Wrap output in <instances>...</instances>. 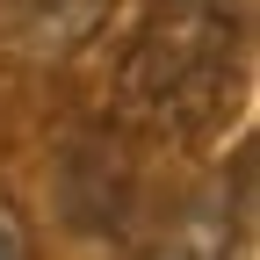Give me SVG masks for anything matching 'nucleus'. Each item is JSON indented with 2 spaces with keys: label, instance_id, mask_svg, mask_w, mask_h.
I'll return each mask as SVG.
<instances>
[{
  "label": "nucleus",
  "instance_id": "nucleus-1",
  "mask_svg": "<svg viewBox=\"0 0 260 260\" xmlns=\"http://www.w3.org/2000/svg\"><path fill=\"white\" fill-rule=\"evenodd\" d=\"M239 65V0H167L116 73V116L152 138H188L203 130Z\"/></svg>",
  "mask_w": 260,
  "mask_h": 260
},
{
  "label": "nucleus",
  "instance_id": "nucleus-2",
  "mask_svg": "<svg viewBox=\"0 0 260 260\" xmlns=\"http://www.w3.org/2000/svg\"><path fill=\"white\" fill-rule=\"evenodd\" d=\"M123 8V0H0V58L29 65H65L73 51H87L102 37V22Z\"/></svg>",
  "mask_w": 260,
  "mask_h": 260
},
{
  "label": "nucleus",
  "instance_id": "nucleus-3",
  "mask_svg": "<svg viewBox=\"0 0 260 260\" xmlns=\"http://www.w3.org/2000/svg\"><path fill=\"white\" fill-rule=\"evenodd\" d=\"M22 253H29V232H22V217L0 203V260H22Z\"/></svg>",
  "mask_w": 260,
  "mask_h": 260
}]
</instances>
